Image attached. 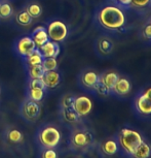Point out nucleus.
<instances>
[{"instance_id": "f257e3e1", "label": "nucleus", "mask_w": 151, "mask_h": 158, "mask_svg": "<svg viewBox=\"0 0 151 158\" xmlns=\"http://www.w3.org/2000/svg\"><path fill=\"white\" fill-rule=\"evenodd\" d=\"M98 21L108 30H118L126 24V16L120 7L115 5H107L101 8L98 13Z\"/></svg>"}, {"instance_id": "f03ea898", "label": "nucleus", "mask_w": 151, "mask_h": 158, "mask_svg": "<svg viewBox=\"0 0 151 158\" xmlns=\"http://www.w3.org/2000/svg\"><path fill=\"white\" fill-rule=\"evenodd\" d=\"M119 151L126 157H131L139 145L144 141L139 131L129 127H123L116 135Z\"/></svg>"}, {"instance_id": "7ed1b4c3", "label": "nucleus", "mask_w": 151, "mask_h": 158, "mask_svg": "<svg viewBox=\"0 0 151 158\" xmlns=\"http://www.w3.org/2000/svg\"><path fill=\"white\" fill-rule=\"evenodd\" d=\"M37 139L43 149H54L60 144L61 132L57 127L46 125L39 130Z\"/></svg>"}, {"instance_id": "20e7f679", "label": "nucleus", "mask_w": 151, "mask_h": 158, "mask_svg": "<svg viewBox=\"0 0 151 158\" xmlns=\"http://www.w3.org/2000/svg\"><path fill=\"white\" fill-rule=\"evenodd\" d=\"M94 143V135L87 129H75L71 133L70 146L73 150H85Z\"/></svg>"}, {"instance_id": "39448f33", "label": "nucleus", "mask_w": 151, "mask_h": 158, "mask_svg": "<svg viewBox=\"0 0 151 158\" xmlns=\"http://www.w3.org/2000/svg\"><path fill=\"white\" fill-rule=\"evenodd\" d=\"M48 38L56 43H62L68 36V27L64 22L60 20H55L48 24L46 28Z\"/></svg>"}, {"instance_id": "423d86ee", "label": "nucleus", "mask_w": 151, "mask_h": 158, "mask_svg": "<svg viewBox=\"0 0 151 158\" xmlns=\"http://www.w3.org/2000/svg\"><path fill=\"white\" fill-rule=\"evenodd\" d=\"M40 106L36 101H33L29 98H26L21 106V115L22 117L28 122H34L36 121L38 117L40 116Z\"/></svg>"}, {"instance_id": "0eeeda50", "label": "nucleus", "mask_w": 151, "mask_h": 158, "mask_svg": "<svg viewBox=\"0 0 151 158\" xmlns=\"http://www.w3.org/2000/svg\"><path fill=\"white\" fill-rule=\"evenodd\" d=\"M72 109L78 114L79 117H87L93 110V101L90 97L80 95V96H75Z\"/></svg>"}, {"instance_id": "6e6552de", "label": "nucleus", "mask_w": 151, "mask_h": 158, "mask_svg": "<svg viewBox=\"0 0 151 158\" xmlns=\"http://www.w3.org/2000/svg\"><path fill=\"white\" fill-rule=\"evenodd\" d=\"M16 50L20 56L26 58L36 50V46H35L31 36H24L17 40L16 44Z\"/></svg>"}, {"instance_id": "1a4fd4ad", "label": "nucleus", "mask_w": 151, "mask_h": 158, "mask_svg": "<svg viewBox=\"0 0 151 158\" xmlns=\"http://www.w3.org/2000/svg\"><path fill=\"white\" fill-rule=\"evenodd\" d=\"M100 81V76L94 70H85L80 76V83L88 90H96Z\"/></svg>"}, {"instance_id": "9d476101", "label": "nucleus", "mask_w": 151, "mask_h": 158, "mask_svg": "<svg viewBox=\"0 0 151 158\" xmlns=\"http://www.w3.org/2000/svg\"><path fill=\"white\" fill-rule=\"evenodd\" d=\"M135 108L139 114L143 116L151 115V99L148 98L143 92L140 93L135 99Z\"/></svg>"}, {"instance_id": "9b49d317", "label": "nucleus", "mask_w": 151, "mask_h": 158, "mask_svg": "<svg viewBox=\"0 0 151 158\" xmlns=\"http://www.w3.org/2000/svg\"><path fill=\"white\" fill-rule=\"evenodd\" d=\"M39 51L41 54H42L43 58H50V57L57 58L60 55L61 48L59 43H56V41L49 40L40 48Z\"/></svg>"}, {"instance_id": "f8f14e48", "label": "nucleus", "mask_w": 151, "mask_h": 158, "mask_svg": "<svg viewBox=\"0 0 151 158\" xmlns=\"http://www.w3.org/2000/svg\"><path fill=\"white\" fill-rule=\"evenodd\" d=\"M132 90L131 82L126 77H118L116 83L114 84L113 88H112V93L118 95V96H126L128 95Z\"/></svg>"}, {"instance_id": "ddd939ff", "label": "nucleus", "mask_w": 151, "mask_h": 158, "mask_svg": "<svg viewBox=\"0 0 151 158\" xmlns=\"http://www.w3.org/2000/svg\"><path fill=\"white\" fill-rule=\"evenodd\" d=\"M31 37L34 41L35 46H36V49H40L46 41L49 40L46 28L43 27V26H38V27L35 28L34 31L32 32Z\"/></svg>"}, {"instance_id": "4468645a", "label": "nucleus", "mask_w": 151, "mask_h": 158, "mask_svg": "<svg viewBox=\"0 0 151 158\" xmlns=\"http://www.w3.org/2000/svg\"><path fill=\"white\" fill-rule=\"evenodd\" d=\"M42 81L45 84V87L47 89H54L58 87L61 82V76L57 70H50L46 71L43 74Z\"/></svg>"}, {"instance_id": "2eb2a0df", "label": "nucleus", "mask_w": 151, "mask_h": 158, "mask_svg": "<svg viewBox=\"0 0 151 158\" xmlns=\"http://www.w3.org/2000/svg\"><path fill=\"white\" fill-rule=\"evenodd\" d=\"M101 152L106 156H113L119 152V147L116 141V138L108 139L101 144Z\"/></svg>"}, {"instance_id": "dca6fc26", "label": "nucleus", "mask_w": 151, "mask_h": 158, "mask_svg": "<svg viewBox=\"0 0 151 158\" xmlns=\"http://www.w3.org/2000/svg\"><path fill=\"white\" fill-rule=\"evenodd\" d=\"M118 77L119 76H118L115 71H107V73L100 76L99 83L101 85L104 86L106 89H108L109 91H111V93H112V88H113L114 84L116 83Z\"/></svg>"}, {"instance_id": "f3484780", "label": "nucleus", "mask_w": 151, "mask_h": 158, "mask_svg": "<svg viewBox=\"0 0 151 158\" xmlns=\"http://www.w3.org/2000/svg\"><path fill=\"white\" fill-rule=\"evenodd\" d=\"M61 116L65 122L69 124H77L80 122L81 117H79L78 114L76 113L72 108L70 109H62Z\"/></svg>"}, {"instance_id": "a211bd4d", "label": "nucleus", "mask_w": 151, "mask_h": 158, "mask_svg": "<svg viewBox=\"0 0 151 158\" xmlns=\"http://www.w3.org/2000/svg\"><path fill=\"white\" fill-rule=\"evenodd\" d=\"M151 156V146L147 142L143 141L136 149L134 154L130 158H149Z\"/></svg>"}, {"instance_id": "6ab92c4d", "label": "nucleus", "mask_w": 151, "mask_h": 158, "mask_svg": "<svg viewBox=\"0 0 151 158\" xmlns=\"http://www.w3.org/2000/svg\"><path fill=\"white\" fill-rule=\"evenodd\" d=\"M44 94H45V90L40 87H28V95L27 98L29 99L36 101V102H40L43 99Z\"/></svg>"}, {"instance_id": "aec40b11", "label": "nucleus", "mask_w": 151, "mask_h": 158, "mask_svg": "<svg viewBox=\"0 0 151 158\" xmlns=\"http://www.w3.org/2000/svg\"><path fill=\"white\" fill-rule=\"evenodd\" d=\"M25 60L28 66H31V65H39L42 63L43 56L40 53L39 49H36L33 53H31L30 55L27 56V57L25 58Z\"/></svg>"}, {"instance_id": "412c9836", "label": "nucleus", "mask_w": 151, "mask_h": 158, "mask_svg": "<svg viewBox=\"0 0 151 158\" xmlns=\"http://www.w3.org/2000/svg\"><path fill=\"white\" fill-rule=\"evenodd\" d=\"M98 49L102 54H110L113 50V44L108 38L102 37L98 41Z\"/></svg>"}, {"instance_id": "4be33fe9", "label": "nucleus", "mask_w": 151, "mask_h": 158, "mask_svg": "<svg viewBox=\"0 0 151 158\" xmlns=\"http://www.w3.org/2000/svg\"><path fill=\"white\" fill-rule=\"evenodd\" d=\"M43 74H44V70L42 66H41V64L28 66V76L30 79H33V80L42 79Z\"/></svg>"}, {"instance_id": "5701e85b", "label": "nucleus", "mask_w": 151, "mask_h": 158, "mask_svg": "<svg viewBox=\"0 0 151 158\" xmlns=\"http://www.w3.org/2000/svg\"><path fill=\"white\" fill-rule=\"evenodd\" d=\"M16 21L17 24H20V25H22V26H29L32 23L33 19H32L30 15L27 13V10H21L20 13H17L16 17Z\"/></svg>"}, {"instance_id": "b1692460", "label": "nucleus", "mask_w": 151, "mask_h": 158, "mask_svg": "<svg viewBox=\"0 0 151 158\" xmlns=\"http://www.w3.org/2000/svg\"><path fill=\"white\" fill-rule=\"evenodd\" d=\"M41 66H42L44 73H46V71H50V70H57V68H58L57 58H54V57L43 58V61H42V63H41Z\"/></svg>"}, {"instance_id": "393cba45", "label": "nucleus", "mask_w": 151, "mask_h": 158, "mask_svg": "<svg viewBox=\"0 0 151 158\" xmlns=\"http://www.w3.org/2000/svg\"><path fill=\"white\" fill-rule=\"evenodd\" d=\"M6 138L10 143H14V144H17V143L22 142L23 139V135L20 130L17 129H8L7 133H6Z\"/></svg>"}, {"instance_id": "a878e982", "label": "nucleus", "mask_w": 151, "mask_h": 158, "mask_svg": "<svg viewBox=\"0 0 151 158\" xmlns=\"http://www.w3.org/2000/svg\"><path fill=\"white\" fill-rule=\"evenodd\" d=\"M26 10L27 13L30 15L32 19H35V18H39L42 14V8L38 3H30L27 5L26 7Z\"/></svg>"}, {"instance_id": "bb28decb", "label": "nucleus", "mask_w": 151, "mask_h": 158, "mask_svg": "<svg viewBox=\"0 0 151 158\" xmlns=\"http://www.w3.org/2000/svg\"><path fill=\"white\" fill-rule=\"evenodd\" d=\"M14 10L13 6L7 3V2H3V3H0V18L1 19H8L13 16Z\"/></svg>"}, {"instance_id": "cd10ccee", "label": "nucleus", "mask_w": 151, "mask_h": 158, "mask_svg": "<svg viewBox=\"0 0 151 158\" xmlns=\"http://www.w3.org/2000/svg\"><path fill=\"white\" fill-rule=\"evenodd\" d=\"M74 99H75V96L72 94H66L62 97L61 99V108L62 109H70L73 106V102Z\"/></svg>"}, {"instance_id": "c85d7f7f", "label": "nucleus", "mask_w": 151, "mask_h": 158, "mask_svg": "<svg viewBox=\"0 0 151 158\" xmlns=\"http://www.w3.org/2000/svg\"><path fill=\"white\" fill-rule=\"evenodd\" d=\"M151 0H131V5L136 8H143L149 5Z\"/></svg>"}, {"instance_id": "c756f323", "label": "nucleus", "mask_w": 151, "mask_h": 158, "mask_svg": "<svg viewBox=\"0 0 151 158\" xmlns=\"http://www.w3.org/2000/svg\"><path fill=\"white\" fill-rule=\"evenodd\" d=\"M41 158H58V154L54 149H44Z\"/></svg>"}, {"instance_id": "7c9ffc66", "label": "nucleus", "mask_w": 151, "mask_h": 158, "mask_svg": "<svg viewBox=\"0 0 151 158\" xmlns=\"http://www.w3.org/2000/svg\"><path fill=\"white\" fill-rule=\"evenodd\" d=\"M143 35L146 38H149V40H151V25H150V23L147 24V25L144 27V29H143Z\"/></svg>"}, {"instance_id": "2f4dec72", "label": "nucleus", "mask_w": 151, "mask_h": 158, "mask_svg": "<svg viewBox=\"0 0 151 158\" xmlns=\"http://www.w3.org/2000/svg\"><path fill=\"white\" fill-rule=\"evenodd\" d=\"M116 4H118L119 6L122 7H128L131 6V0H113Z\"/></svg>"}, {"instance_id": "473e14b6", "label": "nucleus", "mask_w": 151, "mask_h": 158, "mask_svg": "<svg viewBox=\"0 0 151 158\" xmlns=\"http://www.w3.org/2000/svg\"><path fill=\"white\" fill-rule=\"evenodd\" d=\"M143 93L146 95V96L148 97V98H150L151 99V87H147L145 90L143 91Z\"/></svg>"}, {"instance_id": "72a5a7b5", "label": "nucleus", "mask_w": 151, "mask_h": 158, "mask_svg": "<svg viewBox=\"0 0 151 158\" xmlns=\"http://www.w3.org/2000/svg\"><path fill=\"white\" fill-rule=\"evenodd\" d=\"M150 25H151V22H150Z\"/></svg>"}]
</instances>
